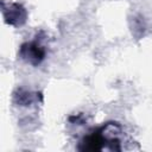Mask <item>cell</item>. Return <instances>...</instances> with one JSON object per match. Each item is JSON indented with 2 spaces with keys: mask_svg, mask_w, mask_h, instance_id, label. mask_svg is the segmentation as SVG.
<instances>
[{
  "mask_svg": "<svg viewBox=\"0 0 152 152\" xmlns=\"http://www.w3.org/2000/svg\"><path fill=\"white\" fill-rule=\"evenodd\" d=\"M24 56L33 64H38L44 58V50L38 43H30L23 46Z\"/></svg>",
  "mask_w": 152,
  "mask_h": 152,
  "instance_id": "obj_1",
  "label": "cell"
}]
</instances>
